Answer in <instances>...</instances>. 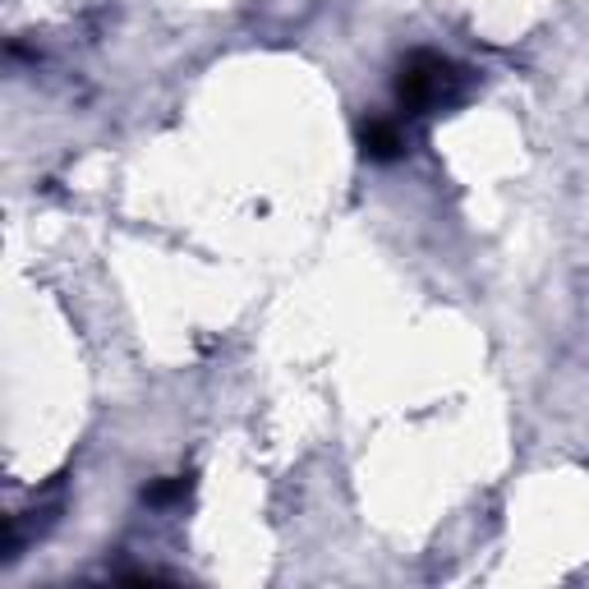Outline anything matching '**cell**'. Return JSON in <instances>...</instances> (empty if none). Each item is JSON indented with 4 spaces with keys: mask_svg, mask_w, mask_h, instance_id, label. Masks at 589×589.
I'll return each mask as SVG.
<instances>
[{
    "mask_svg": "<svg viewBox=\"0 0 589 589\" xmlns=\"http://www.w3.org/2000/svg\"><path fill=\"white\" fill-rule=\"evenodd\" d=\"M466 74L460 65H451L438 51H415L405 65H401V79H396V97L410 116H424V111H438L460 92Z\"/></svg>",
    "mask_w": 589,
    "mask_h": 589,
    "instance_id": "cell-1",
    "label": "cell"
},
{
    "mask_svg": "<svg viewBox=\"0 0 589 589\" xmlns=\"http://www.w3.org/2000/svg\"><path fill=\"white\" fill-rule=\"evenodd\" d=\"M364 157L369 162H396L405 157V130L396 120H373L364 130Z\"/></svg>",
    "mask_w": 589,
    "mask_h": 589,
    "instance_id": "cell-2",
    "label": "cell"
}]
</instances>
